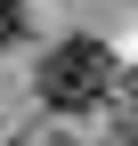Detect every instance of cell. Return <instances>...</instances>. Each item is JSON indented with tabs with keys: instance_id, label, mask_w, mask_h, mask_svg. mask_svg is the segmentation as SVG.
<instances>
[{
	"instance_id": "6da1fadb",
	"label": "cell",
	"mask_w": 138,
	"mask_h": 146,
	"mask_svg": "<svg viewBox=\"0 0 138 146\" xmlns=\"http://www.w3.org/2000/svg\"><path fill=\"white\" fill-rule=\"evenodd\" d=\"M41 98L57 106V114H90L98 98H114V49L90 41V33L57 41V49L41 57Z\"/></svg>"
},
{
	"instance_id": "7a4b0ae2",
	"label": "cell",
	"mask_w": 138,
	"mask_h": 146,
	"mask_svg": "<svg viewBox=\"0 0 138 146\" xmlns=\"http://www.w3.org/2000/svg\"><path fill=\"white\" fill-rule=\"evenodd\" d=\"M25 41V0H0V49Z\"/></svg>"
},
{
	"instance_id": "3957f363",
	"label": "cell",
	"mask_w": 138,
	"mask_h": 146,
	"mask_svg": "<svg viewBox=\"0 0 138 146\" xmlns=\"http://www.w3.org/2000/svg\"><path fill=\"white\" fill-rule=\"evenodd\" d=\"M130 81H138V73H130Z\"/></svg>"
}]
</instances>
